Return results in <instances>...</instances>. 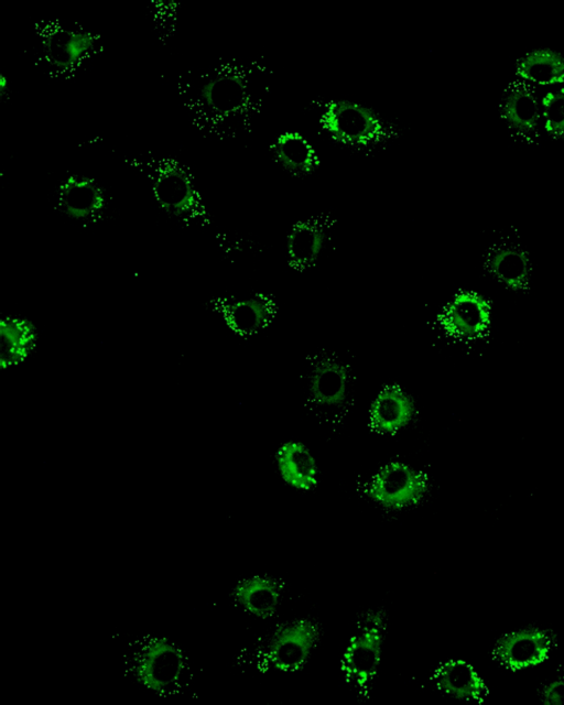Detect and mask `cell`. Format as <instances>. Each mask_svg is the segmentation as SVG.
Segmentation results:
<instances>
[{"mask_svg":"<svg viewBox=\"0 0 564 705\" xmlns=\"http://www.w3.org/2000/svg\"><path fill=\"white\" fill-rule=\"evenodd\" d=\"M185 102L203 128L230 122L242 115L250 102V85L245 74L229 67L214 68L186 78Z\"/></svg>","mask_w":564,"mask_h":705,"instance_id":"cell-1","label":"cell"},{"mask_svg":"<svg viewBox=\"0 0 564 705\" xmlns=\"http://www.w3.org/2000/svg\"><path fill=\"white\" fill-rule=\"evenodd\" d=\"M387 633V617L382 609L369 610L344 650L340 666L346 683L357 695L371 692L381 663Z\"/></svg>","mask_w":564,"mask_h":705,"instance_id":"cell-2","label":"cell"},{"mask_svg":"<svg viewBox=\"0 0 564 705\" xmlns=\"http://www.w3.org/2000/svg\"><path fill=\"white\" fill-rule=\"evenodd\" d=\"M156 203L170 216L183 221L205 219L206 210L194 178L178 161L151 159L145 164Z\"/></svg>","mask_w":564,"mask_h":705,"instance_id":"cell-3","label":"cell"},{"mask_svg":"<svg viewBox=\"0 0 564 705\" xmlns=\"http://www.w3.org/2000/svg\"><path fill=\"white\" fill-rule=\"evenodd\" d=\"M187 669L183 649L164 636L150 638L134 657L132 677L153 694H165L181 683Z\"/></svg>","mask_w":564,"mask_h":705,"instance_id":"cell-4","label":"cell"},{"mask_svg":"<svg viewBox=\"0 0 564 705\" xmlns=\"http://www.w3.org/2000/svg\"><path fill=\"white\" fill-rule=\"evenodd\" d=\"M319 123L332 139L350 147H369L386 133L384 120L375 109L349 99L326 104Z\"/></svg>","mask_w":564,"mask_h":705,"instance_id":"cell-5","label":"cell"},{"mask_svg":"<svg viewBox=\"0 0 564 705\" xmlns=\"http://www.w3.org/2000/svg\"><path fill=\"white\" fill-rule=\"evenodd\" d=\"M556 643V634L550 628L528 625L501 634L494 644L492 657L505 669L520 672L545 663Z\"/></svg>","mask_w":564,"mask_h":705,"instance_id":"cell-6","label":"cell"},{"mask_svg":"<svg viewBox=\"0 0 564 705\" xmlns=\"http://www.w3.org/2000/svg\"><path fill=\"white\" fill-rule=\"evenodd\" d=\"M319 638V625L312 619L285 621L272 632L265 648V661L279 672H299L307 664Z\"/></svg>","mask_w":564,"mask_h":705,"instance_id":"cell-7","label":"cell"},{"mask_svg":"<svg viewBox=\"0 0 564 705\" xmlns=\"http://www.w3.org/2000/svg\"><path fill=\"white\" fill-rule=\"evenodd\" d=\"M427 476L398 460L390 462L371 477L367 496L377 505L400 510L417 505L429 491Z\"/></svg>","mask_w":564,"mask_h":705,"instance_id":"cell-8","label":"cell"},{"mask_svg":"<svg viewBox=\"0 0 564 705\" xmlns=\"http://www.w3.org/2000/svg\"><path fill=\"white\" fill-rule=\"evenodd\" d=\"M98 36L91 32L63 25L46 26L40 35V46L46 65L59 73L76 70L96 53Z\"/></svg>","mask_w":564,"mask_h":705,"instance_id":"cell-9","label":"cell"},{"mask_svg":"<svg viewBox=\"0 0 564 705\" xmlns=\"http://www.w3.org/2000/svg\"><path fill=\"white\" fill-rule=\"evenodd\" d=\"M438 324L451 337L477 339L489 330L491 306L478 292L460 291L447 303L438 316Z\"/></svg>","mask_w":564,"mask_h":705,"instance_id":"cell-10","label":"cell"},{"mask_svg":"<svg viewBox=\"0 0 564 705\" xmlns=\"http://www.w3.org/2000/svg\"><path fill=\"white\" fill-rule=\"evenodd\" d=\"M57 208L70 220L87 223L98 219L107 208V196L102 186L93 177L70 174L64 178L56 192Z\"/></svg>","mask_w":564,"mask_h":705,"instance_id":"cell-11","label":"cell"},{"mask_svg":"<svg viewBox=\"0 0 564 705\" xmlns=\"http://www.w3.org/2000/svg\"><path fill=\"white\" fill-rule=\"evenodd\" d=\"M499 113L508 128L523 139L538 137L542 120L534 90L524 82H514L505 90Z\"/></svg>","mask_w":564,"mask_h":705,"instance_id":"cell-12","label":"cell"},{"mask_svg":"<svg viewBox=\"0 0 564 705\" xmlns=\"http://www.w3.org/2000/svg\"><path fill=\"white\" fill-rule=\"evenodd\" d=\"M282 595V583L265 574L243 577L230 592V597L239 608L259 619H269L275 615L281 605Z\"/></svg>","mask_w":564,"mask_h":705,"instance_id":"cell-13","label":"cell"},{"mask_svg":"<svg viewBox=\"0 0 564 705\" xmlns=\"http://www.w3.org/2000/svg\"><path fill=\"white\" fill-rule=\"evenodd\" d=\"M432 681L441 693L457 701L481 702L488 694L485 679L463 659H449L441 663Z\"/></svg>","mask_w":564,"mask_h":705,"instance_id":"cell-14","label":"cell"},{"mask_svg":"<svg viewBox=\"0 0 564 705\" xmlns=\"http://www.w3.org/2000/svg\"><path fill=\"white\" fill-rule=\"evenodd\" d=\"M349 389V371L340 360L322 357L315 361L308 377L311 400L322 406H339Z\"/></svg>","mask_w":564,"mask_h":705,"instance_id":"cell-15","label":"cell"},{"mask_svg":"<svg viewBox=\"0 0 564 705\" xmlns=\"http://www.w3.org/2000/svg\"><path fill=\"white\" fill-rule=\"evenodd\" d=\"M414 414L412 397L399 386H387L371 404L370 426L380 434H393L406 426Z\"/></svg>","mask_w":564,"mask_h":705,"instance_id":"cell-16","label":"cell"},{"mask_svg":"<svg viewBox=\"0 0 564 705\" xmlns=\"http://www.w3.org/2000/svg\"><path fill=\"white\" fill-rule=\"evenodd\" d=\"M39 332L34 323L22 316L0 319V367L7 369L25 361L35 350Z\"/></svg>","mask_w":564,"mask_h":705,"instance_id":"cell-17","label":"cell"},{"mask_svg":"<svg viewBox=\"0 0 564 705\" xmlns=\"http://www.w3.org/2000/svg\"><path fill=\"white\" fill-rule=\"evenodd\" d=\"M485 268L495 280L513 292H524L530 288L531 260L520 247L495 248L487 256Z\"/></svg>","mask_w":564,"mask_h":705,"instance_id":"cell-18","label":"cell"},{"mask_svg":"<svg viewBox=\"0 0 564 705\" xmlns=\"http://www.w3.org/2000/svg\"><path fill=\"white\" fill-rule=\"evenodd\" d=\"M220 313L227 326L239 335H251L265 327L274 316L271 297L256 294L221 305Z\"/></svg>","mask_w":564,"mask_h":705,"instance_id":"cell-19","label":"cell"},{"mask_svg":"<svg viewBox=\"0 0 564 705\" xmlns=\"http://www.w3.org/2000/svg\"><path fill=\"white\" fill-rule=\"evenodd\" d=\"M328 239L327 226L322 219L310 218L296 223L286 240L290 264L299 270L313 265Z\"/></svg>","mask_w":564,"mask_h":705,"instance_id":"cell-20","label":"cell"},{"mask_svg":"<svg viewBox=\"0 0 564 705\" xmlns=\"http://www.w3.org/2000/svg\"><path fill=\"white\" fill-rule=\"evenodd\" d=\"M278 471L283 481L297 489L311 490L318 479V468L308 448L300 442L284 443L278 451Z\"/></svg>","mask_w":564,"mask_h":705,"instance_id":"cell-21","label":"cell"},{"mask_svg":"<svg viewBox=\"0 0 564 705\" xmlns=\"http://www.w3.org/2000/svg\"><path fill=\"white\" fill-rule=\"evenodd\" d=\"M516 75L524 83L556 85L564 83V56L550 47L534 48L520 56Z\"/></svg>","mask_w":564,"mask_h":705,"instance_id":"cell-22","label":"cell"},{"mask_svg":"<svg viewBox=\"0 0 564 705\" xmlns=\"http://www.w3.org/2000/svg\"><path fill=\"white\" fill-rule=\"evenodd\" d=\"M275 161L293 175H307L318 166L313 145L299 132L286 131L278 135L272 145Z\"/></svg>","mask_w":564,"mask_h":705,"instance_id":"cell-23","label":"cell"},{"mask_svg":"<svg viewBox=\"0 0 564 705\" xmlns=\"http://www.w3.org/2000/svg\"><path fill=\"white\" fill-rule=\"evenodd\" d=\"M541 115L546 133L554 140H564V88L543 96Z\"/></svg>","mask_w":564,"mask_h":705,"instance_id":"cell-24","label":"cell"},{"mask_svg":"<svg viewBox=\"0 0 564 705\" xmlns=\"http://www.w3.org/2000/svg\"><path fill=\"white\" fill-rule=\"evenodd\" d=\"M539 699L544 705H564V676L544 683Z\"/></svg>","mask_w":564,"mask_h":705,"instance_id":"cell-25","label":"cell"},{"mask_svg":"<svg viewBox=\"0 0 564 705\" xmlns=\"http://www.w3.org/2000/svg\"><path fill=\"white\" fill-rule=\"evenodd\" d=\"M10 94V83L9 79L6 77L4 74H0V98L4 99L8 98V95Z\"/></svg>","mask_w":564,"mask_h":705,"instance_id":"cell-26","label":"cell"}]
</instances>
